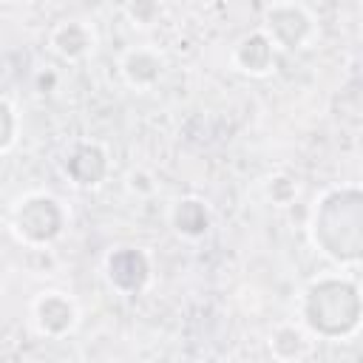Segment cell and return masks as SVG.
Returning a JSON list of instances; mask_svg holds the SVG:
<instances>
[{"instance_id":"2","label":"cell","mask_w":363,"mask_h":363,"mask_svg":"<svg viewBox=\"0 0 363 363\" xmlns=\"http://www.w3.org/2000/svg\"><path fill=\"white\" fill-rule=\"evenodd\" d=\"M312 31V17L298 3H275L264 14V37L281 48H303Z\"/></svg>"},{"instance_id":"7","label":"cell","mask_w":363,"mask_h":363,"mask_svg":"<svg viewBox=\"0 0 363 363\" xmlns=\"http://www.w3.org/2000/svg\"><path fill=\"white\" fill-rule=\"evenodd\" d=\"M173 224L179 233H190V235H201L207 230V210L199 199H184L176 204L173 210Z\"/></svg>"},{"instance_id":"8","label":"cell","mask_w":363,"mask_h":363,"mask_svg":"<svg viewBox=\"0 0 363 363\" xmlns=\"http://www.w3.org/2000/svg\"><path fill=\"white\" fill-rule=\"evenodd\" d=\"M14 142V111L0 99V153Z\"/></svg>"},{"instance_id":"4","label":"cell","mask_w":363,"mask_h":363,"mask_svg":"<svg viewBox=\"0 0 363 363\" xmlns=\"http://www.w3.org/2000/svg\"><path fill=\"white\" fill-rule=\"evenodd\" d=\"M233 62L238 65V71L244 74H252V77H261L272 68L275 62V54H272V43L258 31V34H250L244 37L235 51H233Z\"/></svg>"},{"instance_id":"3","label":"cell","mask_w":363,"mask_h":363,"mask_svg":"<svg viewBox=\"0 0 363 363\" xmlns=\"http://www.w3.org/2000/svg\"><path fill=\"white\" fill-rule=\"evenodd\" d=\"M34 326L43 332V335H51V337H60L65 332L74 329L77 323V306L74 301L65 295V292H57V289H45L34 298Z\"/></svg>"},{"instance_id":"6","label":"cell","mask_w":363,"mask_h":363,"mask_svg":"<svg viewBox=\"0 0 363 363\" xmlns=\"http://www.w3.org/2000/svg\"><path fill=\"white\" fill-rule=\"evenodd\" d=\"M122 74L133 88H150L162 77V57L147 48H133L122 60Z\"/></svg>"},{"instance_id":"5","label":"cell","mask_w":363,"mask_h":363,"mask_svg":"<svg viewBox=\"0 0 363 363\" xmlns=\"http://www.w3.org/2000/svg\"><path fill=\"white\" fill-rule=\"evenodd\" d=\"M51 45L60 57L65 60H79L94 48V31L88 26H82L79 20H65L62 26L54 28L51 34Z\"/></svg>"},{"instance_id":"1","label":"cell","mask_w":363,"mask_h":363,"mask_svg":"<svg viewBox=\"0 0 363 363\" xmlns=\"http://www.w3.org/2000/svg\"><path fill=\"white\" fill-rule=\"evenodd\" d=\"M62 224H65V213L60 201L45 193H31L20 199L11 216L14 233L20 235V241H28V244H45L57 238L62 233Z\"/></svg>"}]
</instances>
